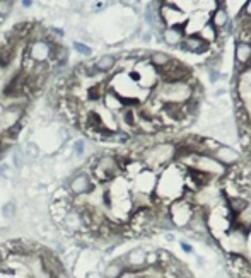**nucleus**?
<instances>
[{
	"instance_id": "nucleus-1",
	"label": "nucleus",
	"mask_w": 251,
	"mask_h": 278,
	"mask_svg": "<svg viewBox=\"0 0 251 278\" xmlns=\"http://www.w3.org/2000/svg\"><path fill=\"white\" fill-rule=\"evenodd\" d=\"M176 155V147L173 144H154L147 149L142 150V155H140V161L147 166V169H159V167H164L166 164L175 159Z\"/></svg>"
},
{
	"instance_id": "nucleus-2",
	"label": "nucleus",
	"mask_w": 251,
	"mask_h": 278,
	"mask_svg": "<svg viewBox=\"0 0 251 278\" xmlns=\"http://www.w3.org/2000/svg\"><path fill=\"white\" fill-rule=\"evenodd\" d=\"M91 178H96L99 183H109L115 181L120 174V164L118 159L111 154H104V155H92L91 157Z\"/></svg>"
},
{
	"instance_id": "nucleus-3",
	"label": "nucleus",
	"mask_w": 251,
	"mask_h": 278,
	"mask_svg": "<svg viewBox=\"0 0 251 278\" xmlns=\"http://www.w3.org/2000/svg\"><path fill=\"white\" fill-rule=\"evenodd\" d=\"M63 186L67 188L68 195H70L72 198H82V196H87L96 188L91 174L84 169H80V171H77V173L72 174Z\"/></svg>"
},
{
	"instance_id": "nucleus-4",
	"label": "nucleus",
	"mask_w": 251,
	"mask_h": 278,
	"mask_svg": "<svg viewBox=\"0 0 251 278\" xmlns=\"http://www.w3.org/2000/svg\"><path fill=\"white\" fill-rule=\"evenodd\" d=\"M159 97L166 101V104H185L192 97V87L186 82H164Z\"/></svg>"
},
{
	"instance_id": "nucleus-5",
	"label": "nucleus",
	"mask_w": 251,
	"mask_h": 278,
	"mask_svg": "<svg viewBox=\"0 0 251 278\" xmlns=\"http://www.w3.org/2000/svg\"><path fill=\"white\" fill-rule=\"evenodd\" d=\"M193 214H195V210H193L192 205H190L186 200H173L168 215H169V219H171L173 226L185 227L190 224Z\"/></svg>"
},
{
	"instance_id": "nucleus-6",
	"label": "nucleus",
	"mask_w": 251,
	"mask_h": 278,
	"mask_svg": "<svg viewBox=\"0 0 251 278\" xmlns=\"http://www.w3.org/2000/svg\"><path fill=\"white\" fill-rule=\"evenodd\" d=\"M121 263L127 272L130 273H140L147 268V251L144 248H133L121 258Z\"/></svg>"
},
{
	"instance_id": "nucleus-7",
	"label": "nucleus",
	"mask_w": 251,
	"mask_h": 278,
	"mask_svg": "<svg viewBox=\"0 0 251 278\" xmlns=\"http://www.w3.org/2000/svg\"><path fill=\"white\" fill-rule=\"evenodd\" d=\"M26 53L33 62L36 63H44L50 62L51 56V44L46 41V39H38V41H31L26 46Z\"/></svg>"
},
{
	"instance_id": "nucleus-8",
	"label": "nucleus",
	"mask_w": 251,
	"mask_h": 278,
	"mask_svg": "<svg viewBox=\"0 0 251 278\" xmlns=\"http://www.w3.org/2000/svg\"><path fill=\"white\" fill-rule=\"evenodd\" d=\"M210 155H212L216 161L221 162L224 167H231V166L238 164V162L241 161V154L238 152L234 147L224 145V144H219V147Z\"/></svg>"
},
{
	"instance_id": "nucleus-9",
	"label": "nucleus",
	"mask_w": 251,
	"mask_h": 278,
	"mask_svg": "<svg viewBox=\"0 0 251 278\" xmlns=\"http://www.w3.org/2000/svg\"><path fill=\"white\" fill-rule=\"evenodd\" d=\"M101 101H103L104 108H106L109 113L121 111V109L125 108V104H123V97H121L118 92L111 91V89H108V91H104V94H103V99H101Z\"/></svg>"
},
{
	"instance_id": "nucleus-10",
	"label": "nucleus",
	"mask_w": 251,
	"mask_h": 278,
	"mask_svg": "<svg viewBox=\"0 0 251 278\" xmlns=\"http://www.w3.org/2000/svg\"><path fill=\"white\" fill-rule=\"evenodd\" d=\"M70 58V53L65 46L62 44H51V56H50V65L53 67H65Z\"/></svg>"
},
{
	"instance_id": "nucleus-11",
	"label": "nucleus",
	"mask_w": 251,
	"mask_h": 278,
	"mask_svg": "<svg viewBox=\"0 0 251 278\" xmlns=\"http://www.w3.org/2000/svg\"><path fill=\"white\" fill-rule=\"evenodd\" d=\"M116 62H118V60H116L115 55H103V56H99L96 62H92V67H94L96 72L106 73L116 67Z\"/></svg>"
},
{
	"instance_id": "nucleus-12",
	"label": "nucleus",
	"mask_w": 251,
	"mask_h": 278,
	"mask_svg": "<svg viewBox=\"0 0 251 278\" xmlns=\"http://www.w3.org/2000/svg\"><path fill=\"white\" fill-rule=\"evenodd\" d=\"M180 44L183 51L202 53L205 50V41L202 38H198V36H188V38H185Z\"/></svg>"
},
{
	"instance_id": "nucleus-13",
	"label": "nucleus",
	"mask_w": 251,
	"mask_h": 278,
	"mask_svg": "<svg viewBox=\"0 0 251 278\" xmlns=\"http://www.w3.org/2000/svg\"><path fill=\"white\" fill-rule=\"evenodd\" d=\"M125 272H127V270H125L123 263H121V258H120V260H113L111 263H108L101 275H103V278H120Z\"/></svg>"
},
{
	"instance_id": "nucleus-14",
	"label": "nucleus",
	"mask_w": 251,
	"mask_h": 278,
	"mask_svg": "<svg viewBox=\"0 0 251 278\" xmlns=\"http://www.w3.org/2000/svg\"><path fill=\"white\" fill-rule=\"evenodd\" d=\"M161 19H163L166 24H173L171 27H175V24H178L183 19V14H181V10L175 9V7H163V10H161Z\"/></svg>"
},
{
	"instance_id": "nucleus-15",
	"label": "nucleus",
	"mask_w": 251,
	"mask_h": 278,
	"mask_svg": "<svg viewBox=\"0 0 251 278\" xmlns=\"http://www.w3.org/2000/svg\"><path fill=\"white\" fill-rule=\"evenodd\" d=\"M236 60L240 65H248L251 60V44L240 41L236 44Z\"/></svg>"
},
{
	"instance_id": "nucleus-16",
	"label": "nucleus",
	"mask_w": 251,
	"mask_h": 278,
	"mask_svg": "<svg viewBox=\"0 0 251 278\" xmlns=\"http://www.w3.org/2000/svg\"><path fill=\"white\" fill-rule=\"evenodd\" d=\"M248 208V200L236 196V198H231L228 202V210L234 215H243V212H246Z\"/></svg>"
},
{
	"instance_id": "nucleus-17",
	"label": "nucleus",
	"mask_w": 251,
	"mask_h": 278,
	"mask_svg": "<svg viewBox=\"0 0 251 278\" xmlns=\"http://www.w3.org/2000/svg\"><path fill=\"white\" fill-rule=\"evenodd\" d=\"M164 41L168 44H171V46H176V44H180L183 41V32H181L178 27H168V29L164 31Z\"/></svg>"
},
{
	"instance_id": "nucleus-18",
	"label": "nucleus",
	"mask_w": 251,
	"mask_h": 278,
	"mask_svg": "<svg viewBox=\"0 0 251 278\" xmlns=\"http://www.w3.org/2000/svg\"><path fill=\"white\" fill-rule=\"evenodd\" d=\"M169 62H171V56L166 55L163 51H154L151 55V58H149V63H151L154 68H157V70L163 68L164 65H168Z\"/></svg>"
},
{
	"instance_id": "nucleus-19",
	"label": "nucleus",
	"mask_w": 251,
	"mask_h": 278,
	"mask_svg": "<svg viewBox=\"0 0 251 278\" xmlns=\"http://www.w3.org/2000/svg\"><path fill=\"white\" fill-rule=\"evenodd\" d=\"M22 154L26 162H33L39 157V147L34 144V142H26L22 147Z\"/></svg>"
},
{
	"instance_id": "nucleus-20",
	"label": "nucleus",
	"mask_w": 251,
	"mask_h": 278,
	"mask_svg": "<svg viewBox=\"0 0 251 278\" xmlns=\"http://www.w3.org/2000/svg\"><path fill=\"white\" fill-rule=\"evenodd\" d=\"M2 217L5 220H9V222L15 220V217H17V203H15L14 200H10V202L2 205Z\"/></svg>"
},
{
	"instance_id": "nucleus-21",
	"label": "nucleus",
	"mask_w": 251,
	"mask_h": 278,
	"mask_svg": "<svg viewBox=\"0 0 251 278\" xmlns=\"http://www.w3.org/2000/svg\"><path fill=\"white\" fill-rule=\"evenodd\" d=\"M26 164L27 162H26V159H24L22 147H14V149H12V166L17 171H21Z\"/></svg>"
},
{
	"instance_id": "nucleus-22",
	"label": "nucleus",
	"mask_w": 251,
	"mask_h": 278,
	"mask_svg": "<svg viewBox=\"0 0 251 278\" xmlns=\"http://www.w3.org/2000/svg\"><path fill=\"white\" fill-rule=\"evenodd\" d=\"M87 152V144L84 138H77V140H74V144H72V154L75 155V157H84Z\"/></svg>"
},
{
	"instance_id": "nucleus-23",
	"label": "nucleus",
	"mask_w": 251,
	"mask_h": 278,
	"mask_svg": "<svg viewBox=\"0 0 251 278\" xmlns=\"http://www.w3.org/2000/svg\"><path fill=\"white\" fill-rule=\"evenodd\" d=\"M216 36H217V32H216V26H214L212 22L205 24V26L202 27V31H200V38L204 39V41H214V39H216Z\"/></svg>"
},
{
	"instance_id": "nucleus-24",
	"label": "nucleus",
	"mask_w": 251,
	"mask_h": 278,
	"mask_svg": "<svg viewBox=\"0 0 251 278\" xmlns=\"http://www.w3.org/2000/svg\"><path fill=\"white\" fill-rule=\"evenodd\" d=\"M226 22H228V12L224 9H217L214 12V17H212V24L217 27H222L226 26Z\"/></svg>"
},
{
	"instance_id": "nucleus-25",
	"label": "nucleus",
	"mask_w": 251,
	"mask_h": 278,
	"mask_svg": "<svg viewBox=\"0 0 251 278\" xmlns=\"http://www.w3.org/2000/svg\"><path fill=\"white\" fill-rule=\"evenodd\" d=\"M74 50L79 53V55H82V56H91L92 55V50H91V46L86 43H80V41H75L74 43Z\"/></svg>"
},
{
	"instance_id": "nucleus-26",
	"label": "nucleus",
	"mask_w": 251,
	"mask_h": 278,
	"mask_svg": "<svg viewBox=\"0 0 251 278\" xmlns=\"http://www.w3.org/2000/svg\"><path fill=\"white\" fill-rule=\"evenodd\" d=\"M86 278H103V275H101L99 272H96V270H92V272H89Z\"/></svg>"
},
{
	"instance_id": "nucleus-27",
	"label": "nucleus",
	"mask_w": 251,
	"mask_h": 278,
	"mask_svg": "<svg viewBox=\"0 0 251 278\" xmlns=\"http://www.w3.org/2000/svg\"><path fill=\"white\" fill-rule=\"evenodd\" d=\"M181 249H183L185 253H190V255H192V253H193L192 246H190V244H186V243H181Z\"/></svg>"
},
{
	"instance_id": "nucleus-28",
	"label": "nucleus",
	"mask_w": 251,
	"mask_h": 278,
	"mask_svg": "<svg viewBox=\"0 0 251 278\" xmlns=\"http://www.w3.org/2000/svg\"><path fill=\"white\" fill-rule=\"evenodd\" d=\"M245 14L246 15H251V0H248V3L245 5Z\"/></svg>"
},
{
	"instance_id": "nucleus-29",
	"label": "nucleus",
	"mask_w": 251,
	"mask_h": 278,
	"mask_svg": "<svg viewBox=\"0 0 251 278\" xmlns=\"http://www.w3.org/2000/svg\"><path fill=\"white\" fill-rule=\"evenodd\" d=\"M120 278H137V275L135 273H130V272H125Z\"/></svg>"
},
{
	"instance_id": "nucleus-30",
	"label": "nucleus",
	"mask_w": 251,
	"mask_h": 278,
	"mask_svg": "<svg viewBox=\"0 0 251 278\" xmlns=\"http://www.w3.org/2000/svg\"><path fill=\"white\" fill-rule=\"evenodd\" d=\"M33 5V0H22V7L24 9H27V7Z\"/></svg>"
}]
</instances>
